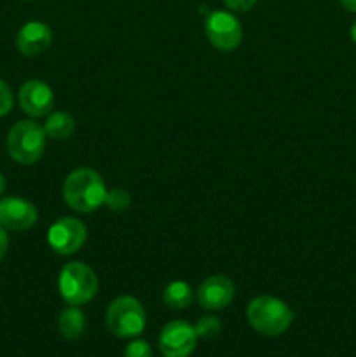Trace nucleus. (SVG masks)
I'll use <instances>...</instances> for the list:
<instances>
[{"label":"nucleus","mask_w":356,"mask_h":357,"mask_svg":"<svg viewBox=\"0 0 356 357\" xmlns=\"http://www.w3.org/2000/svg\"><path fill=\"white\" fill-rule=\"evenodd\" d=\"M107 187L103 178L91 167H79L65 178L63 199L79 213H93L105 204Z\"/></svg>","instance_id":"1"},{"label":"nucleus","mask_w":356,"mask_h":357,"mask_svg":"<svg viewBox=\"0 0 356 357\" xmlns=\"http://www.w3.org/2000/svg\"><path fill=\"white\" fill-rule=\"evenodd\" d=\"M246 317L255 331L265 337H278L292 326L295 312L283 300L262 295L248 303Z\"/></svg>","instance_id":"2"},{"label":"nucleus","mask_w":356,"mask_h":357,"mask_svg":"<svg viewBox=\"0 0 356 357\" xmlns=\"http://www.w3.org/2000/svg\"><path fill=\"white\" fill-rule=\"evenodd\" d=\"M45 138L47 135L38 122L20 121L7 132L6 149L10 159L23 166H30L44 155Z\"/></svg>","instance_id":"3"},{"label":"nucleus","mask_w":356,"mask_h":357,"mask_svg":"<svg viewBox=\"0 0 356 357\" xmlns=\"http://www.w3.org/2000/svg\"><path fill=\"white\" fill-rule=\"evenodd\" d=\"M58 289L66 303L80 307L96 296L98 275L89 265L82 261H70L59 272Z\"/></svg>","instance_id":"4"},{"label":"nucleus","mask_w":356,"mask_h":357,"mask_svg":"<svg viewBox=\"0 0 356 357\" xmlns=\"http://www.w3.org/2000/svg\"><path fill=\"white\" fill-rule=\"evenodd\" d=\"M108 331L119 338H133L143 333L147 324V314L142 303L133 296H117L108 305L105 314Z\"/></svg>","instance_id":"5"},{"label":"nucleus","mask_w":356,"mask_h":357,"mask_svg":"<svg viewBox=\"0 0 356 357\" xmlns=\"http://www.w3.org/2000/svg\"><path fill=\"white\" fill-rule=\"evenodd\" d=\"M205 30L209 44L223 52L237 49L243 40V26H241L239 20L227 10L209 13L206 17Z\"/></svg>","instance_id":"6"},{"label":"nucleus","mask_w":356,"mask_h":357,"mask_svg":"<svg viewBox=\"0 0 356 357\" xmlns=\"http://www.w3.org/2000/svg\"><path fill=\"white\" fill-rule=\"evenodd\" d=\"M87 239V229L80 220L73 218V216H65L59 218L49 227L47 232V243L54 253L63 255H73L84 246Z\"/></svg>","instance_id":"7"},{"label":"nucleus","mask_w":356,"mask_h":357,"mask_svg":"<svg viewBox=\"0 0 356 357\" xmlns=\"http://www.w3.org/2000/svg\"><path fill=\"white\" fill-rule=\"evenodd\" d=\"M198 344V333L187 321H171L159 335V351L164 357H188Z\"/></svg>","instance_id":"8"},{"label":"nucleus","mask_w":356,"mask_h":357,"mask_svg":"<svg viewBox=\"0 0 356 357\" xmlns=\"http://www.w3.org/2000/svg\"><path fill=\"white\" fill-rule=\"evenodd\" d=\"M17 100L21 110L30 117H45L54 107V93L44 80L38 79L27 80L20 87Z\"/></svg>","instance_id":"9"},{"label":"nucleus","mask_w":356,"mask_h":357,"mask_svg":"<svg viewBox=\"0 0 356 357\" xmlns=\"http://www.w3.org/2000/svg\"><path fill=\"white\" fill-rule=\"evenodd\" d=\"M37 208L21 197H6L0 201V225L7 230L21 232L37 223Z\"/></svg>","instance_id":"10"},{"label":"nucleus","mask_w":356,"mask_h":357,"mask_svg":"<svg viewBox=\"0 0 356 357\" xmlns=\"http://www.w3.org/2000/svg\"><path fill=\"white\" fill-rule=\"evenodd\" d=\"M234 295H236L234 282L222 274L205 279L198 288V302L206 310L225 309L234 300Z\"/></svg>","instance_id":"11"},{"label":"nucleus","mask_w":356,"mask_h":357,"mask_svg":"<svg viewBox=\"0 0 356 357\" xmlns=\"http://www.w3.org/2000/svg\"><path fill=\"white\" fill-rule=\"evenodd\" d=\"M52 44V30L42 21H28L16 35V47L24 56H38Z\"/></svg>","instance_id":"12"},{"label":"nucleus","mask_w":356,"mask_h":357,"mask_svg":"<svg viewBox=\"0 0 356 357\" xmlns=\"http://www.w3.org/2000/svg\"><path fill=\"white\" fill-rule=\"evenodd\" d=\"M58 328L65 340H77L86 330V316L75 305L68 307L59 314Z\"/></svg>","instance_id":"13"},{"label":"nucleus","mask_w":356,"mask_h":357,"mask_svg":"<svg viewBox=\"0 0 356 357\" xmlns=\"http://www.w3.org/2000/svg\"><path fill=\"white\" fill-rule=\"evenodd\" d=\"M163 300L170 309L184 310L192 303L194 293H192V288L185 281H173L164 288Z\"/></svg>","instance_id":"14"},{"label":"nucleus","mask_w":356,"mask_h":357,"mask_svg":"<svg viewBox=\"0 0 356 357\" xmlns=\"http://www.w3.org/2000/svg\"><path fill=\"white\" fill-rule=\"evenodd\" d=\"M44 131L52 139H68L75 131V119L66 112H54L45 121Z\"/></svg>","instance_id":"15"},{"label":"nucleus","mask_w":356,"mask_h":357,"mask_svg":"<svg viewBox=\"0 0 356 357\" xmlns=\"http://www.w3.org/2000/svg\"><path fill=\"white\" fill-rule=\"evenodd\" d=\"M131 204V195L124 188H112L107 190V197H105V206L114 213H122L129 208Z\"/></svg>","instance_id":"16"},{"label":"nucleus","mask_w":356,"mask_h":357,"mask_svg":"<svg viewBox=\"0 0 356 357\" xmlns=\"http://www.w3.org/2000/svg\"><path fill=\"white\" fill-rule=\"evenodd\" d=\"M194 330L195 333H198V338H202V340H212V338L218 337V333L222 331V323H220L218 317L205 316L198 321Z\"/></svg>","instance_id":"17"},{"label":"nucleus","mask_w":356,"mask_h":357,"mask_svg":"<svg viewBox=\"0 0 356 357\" xmlns=\"http://www.w3.org/2000/svg\"><path fill=\"white\" fill-rule=\"evenodd\" d=\"M13 105H14L13 91H10V87L0 79V117L9 114V112L13 110Z\"/></svg>","instance_id":"18"},{"label":"nucleus","mask_w":356,"mask_h":357,"mask_svg":"<svg viewBox=\"0 0 356 357\" xmlns=\"http://www.w3.org/2000/svg\"><path fill=\"white\" fill-rule=\"evenodd\" d=\"M124 357H152V349L145 340H133L126 347Z\"/></svg>","instance_id":"19"},{"label":"nucleus","mask_w":356,"mask_h":357,"mask_svg":"<svg viewBox=\"0 0 356 357\" xmlns=\"http://www.w3.org/2000/svg\"><path fill=\"white\" fill-rule=\"evenodd\" d=\"M257 2L258 0H223V3L236 13H248L250 9H253Z\"/></svg>","instance_id":"20"},{"label":"nucleus","mask_w":356,"mask_h":357,"mask_svg":"<svg viewBox=\"0 0 356 357\" xmlns=\"http://www.w3.org/2000/svg\"><path fill=\"white\" fill-rule=\"evenodd\" d=\"M7 246H9V237H7L6 229L0 225V261H2V258L6 257Z\"/></svg>","instance_id":"21"},{"label":"nucleus","mask_w":356,"mask_h":357,"mask_svg":"<svg viewBox=\"0 0 356 357\" xmlns=\"http://www.w3.org/2000/svg\"><path fill=\"white\" fill-rule=\"evenodd\" d=\"M339 2L342 3L344 9L351 10V13H356V0H339Z\"/></svg>","instance_id":"22"},{"label":"nucleus","mask_w":356,"mask_h":357,"mask_svg":"<svg viewBox=\"0 0 356 357\" xmlns=\"http://www.w3.org/2000/svg\"><path fill=\"white\" fill-rule=\"evenodd\" d=\"M3 190H6V176L0 173V195L3 194Z\"/></svg>","instance_id":"23"},{"label":"nucleus","mask_w":356,"mask_h":357,"mask_svg":"<svg viewBox=\"0 0 356 357\" xmlns=\"http://www.w3.org/2000/svg\"><path fill=\"white\" fill-rule=\"evenodd\" d=\"M349 33H351L353 42H355V44H356V21L351 24V31H349Z\"/></svg>","instance_id":"24"},{"label":"nucleus","mask_w":356,"mask_h":357,"mask_svg":"<svg viewBox=\"0 0 356 357\" xmlns=\"http://www.w3.org/2000/svg\"><path fill=\"white\" fill-rule=\"evenodd\" d=\"M27 2H28V0H27Z\"/></svg>","instance_id":"25"}]
</instances>
